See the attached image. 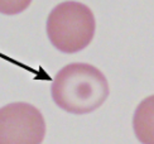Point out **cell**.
Returning <instances> with one entry per match:
<instances>
[{
  "mask_svg": "<svg viewBox=\"0 0 154 144\" xmlns=\"http://www.w3.org/2000/svg\"><path fill=\"white\" fill-rule=\"evenodd\" d=\"M110 94L106 76L90 63L66 64L56 74L51 95L54 104L73 115H85L97 110Z\"/></svg>",
  "mask_w": 154,
  "mask_h": 144,
  "instance_id": "1",
  "label": "cell"
},
{
  "mask_svg": "<svg viewBox=\"0 0 154 144\" xmlns=\"http://www.w3.org/2000/svg\"><path fill=\"white\" fill-rule=\"evenodd\" d=\"M46 30L51 44L57 51L73 55L91 43L96 32V19L87 5L63 2L48 14Z\"/></svg>",
  "mask_w": 154,
  "mask_h": 144,
  "instance_id": "2",
  "label": "cell"
},
{
  "mask_svg": "<svg viewBox=\"0 0 154 144\" xmlns=\"http://www.w3.org/2000/svg\"><path fill=\"white\" fill-rule=\"evenodd\" d=\"M47 133L44 116L28 102L0 108V144H42Z\"/></svg>",
  "mask_w": 154,
  "mask_h": 144,
  "instance_id": "3",
  "label": "cell"
},
{
  "mask_svg": "<svg viewBox=\"0 0 154 144\" xmlns=\"http://www.w3.org/2000/svg\"><path fill=\"white\" fill-rule=\"evenodd\" d=\"M133 129L142 144H154V95L139 102L133 115Z\"/></svg>",
  "mask_w": 154,
  "mask_h": 144,
  "instance_id": "4",
  "label": "cell"
},
{
  "mask_svg": "<svg viewBox=\"0 0 154 144\" xmlns=\"http://www.w3.org/2000/svg\"><path fill=\"white\" fill-rule=\"evenodd\" d=\"M32 0H0V14L17 15L29 8Z\"/></svg>",
  "mask_w": 154,
  "mask_h": 144,
  "instance_id": "5",
  "label": "cell"
}]
</instances>
